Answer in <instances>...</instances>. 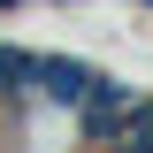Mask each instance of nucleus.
Listing matches in <instances>:
<instances>
[{
	"label": "nucleus",
	"mask_w": 153,
	"mask_h": 153,
	"mask_svg": "<svg viewBox=\"0 0 153 153\" xmlns=\"http://www.w3.org/2000/svg\"><path fill=\"white\" fill-rule=\"evenodd\" d=\"M130 84H115V76H100L92 92L76 100V138L84 146H115V138H130Z\"/></svg>",
	"instance_id": "f257e3e1"
},
{
	"label": "nucleus",
	"mask_w": 153,
	"mask_h": 153,
	"mask_svg": "<svg viewBox=\"0 0 153 153\" xmlns=\"http://www.w3.org/2000/svg\"><path fill=\"white\" fill-rule=\"evenodd\" d=\"M100 84V69H84V61H69V54H31V100H54V107H69L76 115V100Z\"/></svg>",
	"instance_id": "f03ea898"
},
{
	"label": "nucleus",
	"mask_w": 153,
	"mask_h": 153,
	"mask_svg": "<svg viewBox=\"0 0 153 153\" xmlns=\"http://www.w3.org/2000/svg\"><path fill=\"white\" fill-rule=\"evenodd\" d=\"M23 100H31V54L0 46V107H23Z\"/></svg>",
	"instance_id": "7ed1b4c3"
},
{
	"label": "nucleus",
	"mask_w": 153,
	"mask_h": 153,
	"mask_svg": "<svg viewBox=\"0 0 153 153\" xmlns=\"http://www.w3.org/2000/svg\"><path fill=\"white\" fill-rule=\"evenodd\" d=\"M130 146L153 153V100H138V107H130Z\"/></svg>",
	"instance_id": "20e7f679"
},
{
	"label": "nucleus",
	"mask_w": 153,
	"mask_h": 153,
	"mask_svg": "<svg viewBox=\"0 0 153 153\" xmlns=\"http://www.w3.org/2000/svg\"><path fill=\"white\" fill-rule=\"evenodd\" d=\"M146 8H153V0H146Z\"/></svg>",
	"instance_id": "39448f33"
}]
</instances>
